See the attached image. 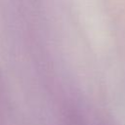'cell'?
Instances as JSON below:
<instances>
[{
  "label": "cell",
  "mask_w": 125,
  "mask_h": 125,
  "mask_svg": "<svg viewBox=\"0 0 125 125\" xmlns=\"http://www.w3.org/2000/svg\"><path fill=\"white\" fill-rule=\"evenodd\" d=\"M80 14L83 17V21L90 31H93L92 37L102 44L106 40V29L103 21V15L99 11L94 0H79Z\"/></svg>",
  "instance_id": "obj_1"
}]
</instances>
